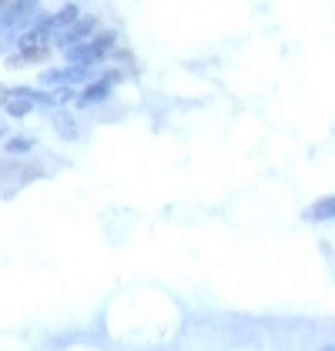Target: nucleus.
Listing matches in <instances>:
<instances>
[{
	"instance_id": "39448f33",
	"label": "nucleus",
	"mask_w": 335,
	"mask_h": 351,
	"mask_svg": "<svg viewBox=\"0 0 335 351\" xmlns=\"http://www.w3.org/2000/svg\"><path fill=\"white\" fill-rule=\"evenodd\" d=\"M332 211H335V201H332V197H325L319 208H312V215H308V217H329Z\"/></svg>"
},
{
	"instance_id": "0eeeda50",
	"label": "nucleus",
	"mask_w": 335,
	"mask_h": 351,
	"mask_svg": "<svg viewBox=\"0 0 335 351\" xmlns=\"http://www.w3.org/2000/svg\"><path fill=\"white\" fill-rule=\"evenodd\" d=\"M0 134H7V124H0Z\"/></svg>"
},
{
	"instance_id": "f257e3e1",
	"label": "nucleus",
	"mask_w": 335,
	"mask_h": 351,
	"mask_svg": "<svg viewBox=\"0 0 335 351\" xmlns=\"http://www.w3.org/2000/svg\"><path fill=\"white\" fill-rule=\"evenodd\" d=\"M114 40H117V34H101V37H91V40H81V44H74L71 47V60H78L81 67L87 64H97L101 57H108L114 51Z\"/></svg>"
},
{
	"instance_id": "423d86ee",
	"label": "nucleus",
	"mask_w": 335,
	"mask_h": 351,
	"mask_svg": "<svg viewBox=\"0 0 335 351\" xmlns=\"http://www.w3.org/2000/svg\"><path fill=\"white\" fill-rule=\"evenodd\" d=\"M3 101H7V90H3V87H0V108H3Z\"/></svg>"
},
{
	"instance_id": "f03ea898",
	"label": "nucleus",
	"mask_w": 335,
	"mask_h": 351,
	"mask_svg": "<svg viewBox=\"0 0 335 351\" xmlns=\"http://www.w3.org/2000/svg\"><path fill=\"white\" fill-rule=\"evenodd\" d=\"M94 27H97V17H78V21H71L67 27L60 30V40H64V47H74V44L87 40Z\"/></svg>"
},
{
	"instance_id": "7ed1b4c3",
	"label": "nucleus",
	"mask_w": 335,
	"mask_h": 351,
	"mask_svg": "<svg viewBox=\"0 0 335 351\" xmlns=\"http://www.w3.org/2000/svg\"><path fill=\"white\" fill-rule=\"evenodd\" d=\"M117 81H121V74H117V71H111V74H104V81H94L91 87H84L81 104H97V101H104Z\"/></svg>"
},
{
	"instance_id": "20e7f679",
	"label": "nucleus",
	"mask_w": 335,
	"mask_h": 351,
	"mask_svg": "<svg viewBox=\"0 0 335 351\" xmlns=\"http://www.w3.org/2000/svg\"><path fill=\"white\" fill-rule=\"evenodd\" d=\"M30 147H34V141H30V137H14V141H7V154H10V158L27 154Z\"/></svg>"
}]
</instances>
